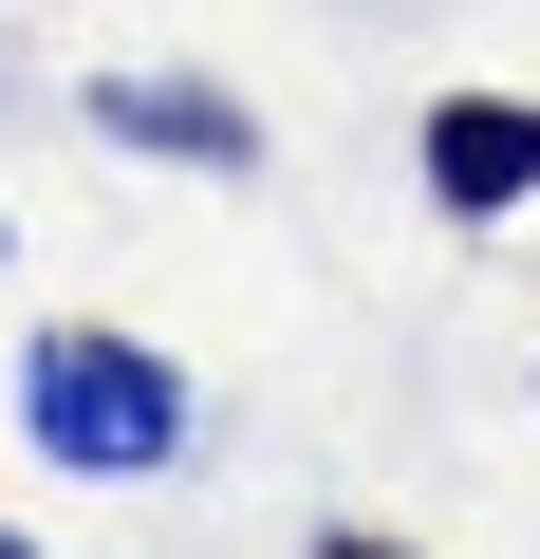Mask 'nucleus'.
<instances>
[{
	"label": "nucleus",
	"instance_id": "nucleus-1",
	"mask_svg": "<svg viewBox=\"0 0 540 559\" xmlns=\"http://www.w3.org/2000/svg\"><path fill=\"white\" fill-rule=\"evenodd\" d=\"M20 448L57 485H168L187 466V373L112 318H38L20 336Z\"/></svg>",
	"mask_w": 540,
	"mask_h": 559
},
{
	"label": "nucleus",
	"instance_id": "nucleus-2",
	"mask_svg": "<svg viewBox=\"0 0 540 559\" xmlns=\"http://www.w3.org/2000/svg\"><path fill=\"white\" fill-rule=\"evenodd\" d=\"M75 112H94L112 150H149V168H205V187H242V168H261V112H242L224 75H94Z\"/></svg>",
	"mask_w": 540,
	"mask_h": 559
},
{
	"label": "nucleus",
	"instance_id": "nucleus-3",
	"mask_svg": "<svg viewBox=\"0 0 540 559\" xmlns=\"http://www.w3.org/2000/svg\"><path fill=\"white\" fill-rule=\"evenodd\" d=\"M410 168H429V205H447V224L540 205V94H447V112L410 131Z\"/></svg>",
	"mask_w": 540,
	"mask_h": 559
},
{
	"label": "nucleus",
	"instance_id": "nucleus-4",
	"mask_svg": "<svg viewBox=\"0 0 540 559\" xmlns=\"http://www.w3.org/2000/svg\"><path fill=\"white\" fill-rule=\"evenodd\" d=\"M317 559H410V540L392 522H317Z\"/></svg>",
	"mask_w": 540,
	"mask_h": 559
},
{
	"label": "nucleus",
	"instance_id": "nucleus-5",
	"mask_svg": "<svg viewBox=\"0 0 540 559\" xmlns=\"http://www.w3.org/2000/svg\"><path fill=\"white\" fill-rule=\"evenodd\" d=\"M0 559H38V540H20V522H0Z\"/></svg>",
	"mask_w": 540,
	"mask_h": 559
}]
</instances>
